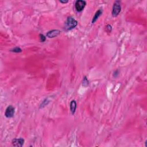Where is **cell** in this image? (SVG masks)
<instances>
[{
  "instance_id": "obj_8",
  "label": "cell",
  "mask_w": 147,
  "mask_h": 147,
  "mask_svg": "<svg viewBox=\"0 0 147 147\" xmlns=\"http://www.w3.org/2000/svg\"><path fill=\"white\" fill-rule=\"evenodd\" d=\"M76 109V102L75 100L71 101V103H70V110L73 115L75 114Z\"/></svg>"
},
{
  "instance_id": "obj_7",
  "label": "cell",
  "mask_w": 147,
  "mask_h": 147,
  "mask_svg": "<svg viewBox=\"0 0 147 147\" xmlns=\"http://www.w3.org/2000/svg\"><path fill=\"white\" fill-rule=\"evenodd\" d=\"M102 14V9H99L98 10H97V12H96L95 14H94V17H93V18L92 21H91V23L92 24L95 23V22L97 21L98 19L100 17Z\"/></svg>"
},
{
  "instance_id": "obj_2",
  "label": "cell",
  "mask_w": 147,
  "mask_h": 147,
  "mask_svg": "<svg viewBox=\"0 0 147 147\" xmlns=\"http://www.w3.org/2000/svg\"><path fill=\"white\" fill-rule=\"evenodd\" d=\"M121 10V1H116L114 2L113 6L112 14L114 17H117L120 14Z\"/></svg>"
},
{
  "instance_id": "obj_11",
  "label": "cell",
  "mask_w": 147,
  "mask_h": 147,
  "mask_svg": "<svg viewBox=\"0 0 147 147\" xmlns=\"http://www.w3.org/2000/svg\"><path fill=\"white\" fill-rule=\"evenodd\" d=\"M39 40L41 42H44L46 40V36L43 35V34H40L39 35Z\"/></svg>"
},
{
  "instance_id": "obj_1",
  "label": "cell",
  "mask_w": 147,
  "mask_h": 147,
  "mask_svg": "<svg viewBox=\"0 0 147 147\" xmlns=\"http://www.w3.org/2000/svg\"><path fill=\"white\" fill-rule=\"evenodd\" d=\"M78 25V21L72 17H68L64 25V30L66 31H71L75 28Z\"/></svg>"
},
{
  "instance_id": "obj_13",
  "label": "cell",
  "mask_w": 147,
  "mask_h": 147,
  "mask_svg": "<svg viewBox=\"0 0 147 147\" xmlns=\"http://www.w3.org/2000/svg\"><path fill=\"white\" fill-rule=\"evenodd\" d=\"M106 31L107 32H109V33H111L112 31V27L110 25H107L106 26Z\"/></svg>"
},
{
  "instance_id": "obj_4",
  "label": "cell",
  "mask_w": 147,
  "mask_h": 147,
  "mask_svg": "<svg viewBox=\"0 0 147 147\" xmlns=\"http://www.w3.org/2000/svg\"><path fill=\"white\" fill-rule=\"evenodd\" d=\"M15 113V109L12 105H9L6 109L5 112V116L6 118H10L14 116Z\"/></svg>"
},
{
  "instance_id": "obj_9",
  "label": "cell",
  "mask_w": 147,
  "mask_h": 147,
  "mask_svg": "<svg viewBox=\"0 0 147 147\" xmlns=\"http://www.w3.org/2000/svg\"><path fill=\"white\" fill-rule=\"evenodd\" d=\"M89 85V80L87 79V78L86 76H84L82 81V86H84V87H87V86H88Z\"/></svg>"
},
{
  "instance_id": "obj_15",
  "label": "cell",
  "mask_w": 147,
  "mask_h": 147,
  "mask_svg": "<svg viewBox=\"0 0 147 147\" xmlns=\"http://www.w3.org/2000/svg\"><path fill=\"white\" fill-rule=\"evenodd\" d=\"M59 2L62 3V4H66V3L68 2V0H67V1H62V0H60Z\"/></svg>"
},
{
  "instance_id": "obj_10",
  "label": "cell",
  "mask_w": 147,
  "mask_h": 147,
  "mask_svg": "<svg viewBox=\"0 0 147 147\" xmlns=\"http://www.w3.org/2000/svg\"><path fill=\"white\" fill-rule=\"evenodd\" d=\"M10 52H14V53H20L22 52V50L20 47H15V48L12 49L10 51Z\"/></svg>"
},
{
  "instance_id": "obj_6",
  "label": "cell",
  "mask_w": 147,
  "mask_h": 147,
  "mask_svg": "<svg viewBox=\"0 0 147 147\" xmlns=\"http://www.w3.org/2000/svg\"><path fill=\"white\" fill-rule=\"evenodd\" d=\"M24 142H25V140L22 138H14V139L12 140V145H13L14 147H22V145H24Z\"/></svg>"
},
{
  "instance_id": "obj_5",
  "label": "cell",
  "mask_w": 147,
  "mask_h": 147,
  "mask_svg": "<svg viewBox=\"0 0 147 147\" xmlns=\"http://www.w3.org/2000/svg\"><path fill=\"white\" fill-rule=\"evenodd\" d=\"M60 31L58 29H53V30L47 32L46 34V36L48 38H54L57 37L60 34Z\"/></svg>"
},
{
  "instance_id": "obj_14",
  "label": "cell",
  "mask_w": 147,
  "mask_h": 147,
  "mask_svg": "<svg viewBox=\"0 0 147 147\" xmlns=\"http://www.w3.org/2000/svg\"><path fill=\"white\" fill-rule=\"evenodd\" d=\"M119 74H120V73H119L118 70H116V71L113 73V76L114 78H117V76L119 75Z\"/></svg>"
},
{
  "instance_id": "obj_3",
  "label": "cell",
  "mask_w": 147,
  "mask_h": 147,
  "mask_svg": "<svg viewBox=\"0 0 147 147\" xmlns=\"http://www.w3.org/2000/svg\"><path fill=\"white\" fill-rule=\"evenodd\" d=\"M86 5V2L84 0H77L75 3V8L78 12H81Z\"/></svg>"
},
{
  "instance_id": "obj_12",
  "label": "cell",
  "mask_w": 147,
  "mask_h": 147,
  "mask_svg": "<svg viewBox=\"0 0 147 147\" xmlns=\"http://www.w3.org/2000/svg\"><path fill=\"white\" fill-rule=\"evenodd\" d=\"M49 102H50V101H48V99H45V100L43 101V103H42V104H41L40 107V109L43 108V107H44V106H46V105H47L48 104Z\"/></svg>"
}]
</instances>
